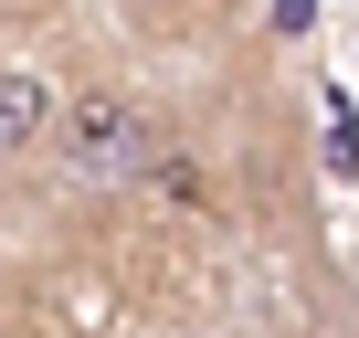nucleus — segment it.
Wrapping results in <instances>:
<instances>
[{"instance_id": "obj_1", "label": "nucleus", "mask_w": 359, "mask_h": 338, "mask_svg": "<svg viewBox=\"0 0 359 338\" xmlns=\"http://www.w3.org/2000/svg\"><path fill=\"white\" fill-rule=\"evenodd\" d=\"M53 169H64L74 191H116V180H137V169H148V106H137V95H116V85L64 95Z\"/></svg>"}, {"instance_id": "obj_2", "label": "nucleus", "mask_w": 359, "mask_h": 338, "mask_svg": "<svg viewBox=\"0 0 359 338\" xmlns=\"http://www.w3.org/2000/svg\"><path fill=\"white\" fill-rule=\"evenodd\" d=\"M64 137V85L43 64H0V169H32Z\"/></svg>"}]
</instances>
